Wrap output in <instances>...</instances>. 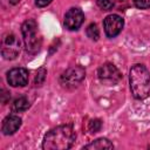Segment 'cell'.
<instances>
[{
    "label": "cell",
    "mask_w": 150,
    "mask_h": 150,
    "mask_svg": "<svg viewBox=\"0 0 150 150\" xmlns=\"http://www.w3.org/2000/svg\"><path fill=\"white\" fill-rule=\"evenodd\" d=\"M76 134L70 124H63L50 129L43 137L42 149L45 150H67L73 146Z\"/></svg>",
    "instance_id": "6da1fadb"
},
{
    "label": "cell",
    "mask_w": 150,
    "mask_h": 150,
    "mask_svg": "<svg viewBox=\"0 0 150 150\" xmlns=\"http://www.w3.org/2000/svg\"><path fill=\"white\" fill-rule=\"evenodd\" d=\"M130 90L135 98L144 100L150 95V74L143 64H135L129 73Z\"/></svg>",
    "instance_id": "7a4b0ae2"
},
{
    "label": "cell",
    "mask_w": 150,
    "mask_h": 150,
    "mask_svg": "<svg viewBox=\"0 0 150 150\" xmlns=\"http://www.w3.org/2000/svg\"><path fill=\"white\" fill-rule=\"evenodd\" d=\"M26 50L29 54H36L41 48V38L38 35V25L35 20H26L21 26Z\"/></svg>",
    "instance_id": "3957f363"
},
{
    "label": "cell",
    "mask_w": 150,
    "mask_h": 150,
    "mask_svg": "<svg viewBox=\"0 0 150 150\" xmlns=\"http://www.w3.org/2000/svg\"><path fill=\"white\" fill-rule=\"evenodd\" d=\"M97 75H98L100 81L107 86H114V84L118 83L120 80L122 79V74L120 73L117 67L110 62L102 64L98 68Z\"/></svg>",
    "instance_id": "277c9868"
},
{
    "label": "cell",
    "mask_w": 150,
    "mask_h": 150,
    "mask_svg": "<svg viewBox=\"0 0 150 150\" xmlns=\"http://www.w3.org/2000/svg\"><path fill=\"white\" fill-rule=\"evenodd\" d=\"M86 76V70L81 66H74L68 68L61 75V83L64 87H76Z\"/></svg>",
    "instance_id": "5b68a950"
},
{
    "label": "cell",
    "mask_w": 150,
    "mask_h": 150,
    "mask_svg": "<svg viewBox=\"0 0 150 150\" xmlns=\"http://www.w3.org/2000/svg\"><path fill=\"white\" fill-rule=\"evenodd\" d=\"M2 56L7 60H13L20 53V41L14 34H7L2 42Z\"/></svg>",
    "instance_id": "8992f818"
},
{
    "label": "cell",
    "mask_w": 150,
    "mask_h": 150,
    "mask_svg": "<svg viewBox=\"0 0 150 150\" xmlns=\"http://www.w3.org/2000/svg\"><path fill=\"white\" fill-rule=\"evenodd\" d=\"M123 19L117 14H110L103 21L104 32L108 38H115L116 35H118L123 28Z\"/></svg>",
    "instance_id": "52a82bcc"
},
{
    "label": "cell",
    "mask_w": 150,
    "mask_h": 150,
    "mask_svg": "<svg viewBox=\"0 0 150 150\" xmlns=\"http://www.w3.org/2000/svg\"><path fill=\"white\" fill-rule=\"evenodd\" d=\"M84 20V14L80 8H70L64 15V26L69 30H76L81 27Z\"/></svg>",
    "instance_id": "ba28073f"
},
{
    "label": "cell",
    "mask_w": 150,
    "mask_h": 150,
    "mask_svg": "<svg viewBox=\"0 0 150 150\" xmlns=\"http://www.w3.org/2000/svg\"><path fill=\"white\" fill-rule=\"evenodd\" d=\"M7 82L12 87H23L28 83V70L25 68H13L7 73Z\"/></svg>",
    "instance_id": "9c48e42d"
},
{
    "label": "cell",
    "mask_w": 150,
    "mask_h": 150,
    "mask_svg": "<svg viewBox=\"0 0 150 150\" xmlns=\"http://www.w3.org/2000/svg\"><path fill=\"white\" fill-rule=\"evenodd\" d=\"M21 125V118L16 115H8L2 121L1 130L5 135H13Z\"/></svg>",
    "instance_id": "30bf717a"
},
{
    "label": "cell",
    "mask_w": 150,
    "mask_h": 150,
    "mask_svg": "<svg viewBox=\"0 0 150 150\" xmlns=\"http://www.w3.org/2000/svg\"><path fill=\"white\" fill-rule=\"evenodd\" d=\"M112 143L107 138H97L93 141L90 144L83 146V149H91V150H102V149H112Z\"/></svg>",
    "instance_id": "8fae6325"
},
{
    "label": "cell",
    "mask_w": 150,
    "mask_h": 150,
    "mask_svg": "<svg viewBox=\"0 0 150 150\" xmlns=\"http://www.w3.org/2000/svg\"><path fill=\"white\" fill-rule=\"evenodd\" d=\"M29 108V102L25 96H19L14 100L13 104H12V109L15 112H20V111H25Z\"/></svg>",
    "instance_id": "7c38bea8"
},
{
    "label": "cell",
    "mask_w": 150,
    "mask_h": 150,
    "mask_svg": "<svg viewBox=\"0 0 150 150\" xmlns=\"http://www.w3.org/2000/svg\"><path fill=\"white\" fill-rule=\"evenodd\" d=\"M87 35L91 39V40H98V36H100V30L97 28V26L95 23H90L88 27H87Z\"/></svg>",
    "instance_id": "4fadbf2b"
},
{
    "label": "cell",
    "mask_w": 150,
    "mask_h": 150,
    "mask_svg": "<svg viewBox=\"0 0 150 150\" xmlns=\"http://www.w3.org/2000/svg\"><path fill=\"white\" fill-rule=\"evenodd\" d=\"M101 127H102V122H101V120H98V118L91 120V121L89 122V124H88V129H89V131L93 132V134L100 131V130H101Z\"/></svg>",
    "instance_id": "5bb4252c"
},
{
    "label": "cell",
    "mask_w": 150,
    "mask_h": 150,
    "mask_svg": "<svg viewBox=\"0 0 150 150\" xmlns=\"http://www.w3.org/2000/svg\"><path fill=\"white\" fill-rule=\"evenodd\" d=\"M115 0H97V6L103 11H109L114 7Z\"/></svg>",
    "instance_id": "9a60e30c"
},
{
    "label": "cell",
    "mask_w": 150,
    "mask_h": 150,
    "mask_svg": "<svg viewBox=\"0 0 150 150\" xmlns=\"http://www.w3.org/2000/svg\"><path fill=\"white\" fill-rule=\"evenodd\" d=\"M45 77H46V69L45 68H40L38 70V73H36V77H35L36 86H40L45 81Z\"/></svg>",
    "instance_id": "2e32d148"
},
{
    "label": "cell",
    "mask_w": 150,
    "mask_h": 150,
    "mask_svg": "<svg viewBox=\"0 0 150 150\" xmlns=\"http://www.w3.org/2000/svg\"><path fill=\"white\" fill-rule=\"evenodd\" d=\"M134 4L137 8H141V9L150 8V0H134Z\"/></svg>",
    "instance_id": "e0dca14e"
},
{
    "label": "cell",
    "mask_w": 150,
    "mask_h": 150,
    "mask_svg": "<svg viewBox=\"0 0 150 150\" xmlns=\"http://www.w3.org/2000/svg\"><path fill=\"white\" fill-rule=\"evenodd\" d=\"M53 0H35V4L38 7H45L47 5H49Z\"/></svg>",
    "instance_id": "ac0fdd59"
},
{
    "label": "cell",
    "mask_w": 150,
    "mask_h": 150,
    "mask_svg": "<svg viewBox=\"0 0 150 150\" xmlns=\"http://www.w3.org/2000/svg\"><path fill=\"white\" fill-rule=\"evenodd\" d=\"M18 1H20V0H9V2H11V4H16Z\"/></svg>",
    "instance_id": "d6986e66"
}]
</instances>
